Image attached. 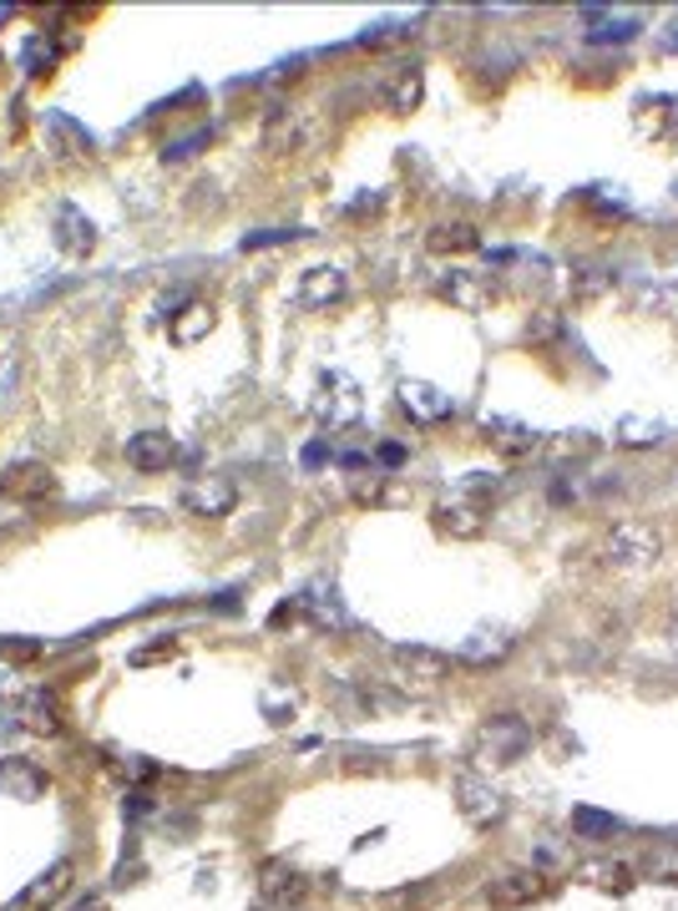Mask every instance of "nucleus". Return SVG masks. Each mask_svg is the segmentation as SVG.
I'll return each instance as SVG.
<instances>
[{"instance_id": "aec40b11", "label": "nucleus", "mask_w": 678, "mask_h": 911, "mask_svg": "<svg viewBox=\"0 0 678 911\" xmlns=\"http://www.w3.org/2000/svg\"><path fill=\"white\" fill-rule=\"evenodd\" d=\"M617 284V274L608 269V263H578L572 274H567V294H572V304H598L608 300Z\"/></svg>"}, {"instance_id": "f257e3e1", "label": "nucleus", "mask_w": 678, "mask_h": 911, "mask_svg": "<svg viewBox=\"0 0 678 911\" xmlns=\"http://www.w3.org/2000/svg\"><path fill=\"white\" fill-rule=\"evenodd\" d=\"M532 725L522 719V714H491V719H481L477 739H471V760H477V770H506V764L527 760L532 749Z\"/></svg>"}, {"instance_id": "c85d7f7f", "label": "nucleus", "mask_w": 678, "mask_h": 911, "mask_svg": "<svg viewBox=\"0 0 678 911\" xmlns=\"http://www.w3.org/2000/svg\"><path fill=\"white\" fill-rule=\"evenodd\" d=\"M664 436H668L664 421H623L617 425V441H623V446H654V441H664Z\"/></svg>"}, {"instance_id": "72a5a7b5", "label": "nucleus", "mask_w": 678, "mask_h": 911, "mask_svg": "<svg viewBox=\"0 0 678 911\" xmlns=\"http://www.w3.org/2000/svg\"><path fill=\"white\" fill-rule=\"evenodd\" d=\"M289 238H299V228H269V234L243 238V249H274V243H289Z\"/></svg>"}, {"instance_id": "20e7f679", "label": "nucleus", "mask_w": 678, "mask_h": 911, "mask_svg": "<svg viewBox=\"0 0 678 911\" xmlns=\"http://www.w3.org/2000/svg\"><path fill=\"white\" fill-rule=\"evenodd\" d=\"M446 669H451V659H446V653L420 649V643H401V649L390 653L385 679L401 688V694H420V688L440 684V679H446Z\"/></svg>"}, {"instance_id": "6ab92c4d", "label": "nucleus", "mask_w": 678, "mask_h": 911, "mask_svg": "<svg viewBox=\"0 0 678 911\" xmlns=\"http://www.w3.org/2000/svg\"><path fill=\"white\" fill-rule=\"evenodd\" d=\"M304 891H309V881H304V871H294L289 861H269L264 871H259V897L264 901L289 907V901H299Z\"/></svg>"}, {"instance_id": "7ed1b4c3", "label": "nucleus", "mask_w": 678, "mask_h": 911, "mask_svg": "<svg viewBox=\"0 0 678 911\" xmlns=\"http://www.w3.org/2000/svg\"><path fill=\"white\" fill-rule=\"evenodd\" d=\"M309 411H315V421L325 425V431H354L364 415V395L350 375L325 370L315 386V400H309Z\"/></svg>"}, {"instance_id": "f3484780", "label": "nucleus", "mask_w": 678, "mask_h": 911, "mask_svg": "<svg viewBox=\"0 0 678 911\" xmlns=\"http://www.w3.org/2000/svg\"><path fill=\"white\" fill-rule=\"evenodd\" d=\"M471 249H481L477 224H461V218L430 224V234H426V253H436V259H461V253H471Z\"/></svg>"}, {"instance_id": "393cba45", "label": "nucleus", "mask_w": 678, "mask_h": 911, "mask_svg": "<svg viewBox=\"0 0 678 911\" xmlns=\"http://www.w3.org/2000/svg\"><path fill=\"white\" fill-rule=\"evenodd\" d=\"M214 304L208 300H188V304H177V319H173V339L177 345H198L208 329H214Z\"/></svg>"}, {"instance_id": "c9c22d12", "label": "nucleus", "mask_w": 678, "mask_h": 911, "mask_svg": "<svg viewBox=\"0 0 678 911\" xmlns=\"http://www.w3.org/2000/svg\"><path fill=\"white\" fill-rule=\"evenodd\" d=\"M112 770L138 785V780H152V774H157V764H152V760H112Z\"/></svg>"}, {"instance_id": "4468645a", "label": "nucleus", "mask_w": 678, "mask_h": 911, "mask_svg": "<svg viewBox=\"0 0 678 911\" xmlns=\"http://www.w3.org/2000/svg\"><path fill=\"white\" fill-rule=\"evenodd\" d=\"M401 405H405V415L420 421V425H436V421H446V415L456 411V400L446 395L440 386H426V380H405V386H401Z\"/></svg>"}, {"instance_id": "f8f14e48", "label": "nucleus", "mask_w": 678, "mask_h": 911, "mask_svg": "<svg viewBox=\"0 0 678 911\" xmlns=\"http://www.w3.org/2000/svg\"><path fill=\"white\" fill-rule=\"evenodd\" d=\"M456 805H461V815L471 825H496V821H502V795H496V790H491L477 770L456 774Z\"/></svg>"}, {"instance_id": "9b49d317", "label": "nucleus", "mask_w": 678, "mask_h": 911, "mask_svg": "<svg viewBox=\"0 0 678 911\" xmlns=\"http://www.w3.org/2000/svg\"><path fill=\"white\" fill-rule=\"evenodd\" d=\"M122 456H127V466H138V471L157 476V471H173V466H177V441L152 425V431H138V436L127 441Z\"/></svg>"}, {"instance_id": "ea45409f", "label": "nucleus", "mask_w": 678, "mask_h": 911, "mask_svg": "<svg viewBox=\"0 0 678 911\" xmlns=\"http://www.w3.org/2000/svg\"><path fill=\"white\" fill-rule=\"evenodd\" d=\"M674 198H678V177H674Z\"/></svg>"}, {"instance_id": "423d86ee", "label": "nucleus", "mask_w": 678, "mask_h": 911, "mask_svg": "<svg viewBox=\"0 0 678 911\" xmlns=\"http://www.w3.org/2000/svg\"><path fill=\"white\" fill-rule=\"evenodd\" d=\"M0 497L15 507H36V501L56 497V471L46 462H15L0 471Z\"/></svg>"}, {"instance_id": "0eeeda50", "label": "nucleus", "mask_w": 678, "mask_h": 911, "mask_svg": "<svg viewBox=\"0 0 678 911\" xmlns=\"http://www.w3.org/2000/svg\"><path fill=\"white\" fill-rule=\"evenodd\" d=\"M183 507H188L193 517H208V522H218V517H228L233 507H239V487H233L228 476H218V471L193 476L188 487H183Z\"/></svg>"}, {"instance_id": "f704fd0d", "label": "nucleus", "mask_w": 678, "mask_h": 911, "mask_svg": "<svg viewBox=\"0 0 678 911\" xmlns=\"http://www.w3.org/2000/svg\"><path fill=\"white\" fill-rule=\"evenodd\" d=\"M214 138V127H203V132H193V138H183L177 148H163V163H177V158H188V152H198L203 142Z\"/></svg>"}, {"instance_id": "2eb2a0df", "label": "nucleus", "mask_w": 678, "mask_h": 911, "mask_svg": "<svg viewBox=\"0 0 678 911\" xmlns=\"http://www.w3.org/2000/svg\"><path fill=\"white\" fill-rule=\"evenodd\" d=\"M512 649H516V633H512V628H477V633L461 643V653H456V659H461L466 669H491V663H502Z\"/></svg>"}, {"instance_id": "6e6552de", "label": "nucleus", "mask_w": 678, "mask_h": 911, "mask_svg": "<svg viewBox=\"0 0 678 911\" xmlns=\"http://www.w3.org/2000/svg\"><path fill=\"white\" fill-rule=\"evenodd\" d=\"M72 887H76V866L56 861V866H46L21 897H15V911H56L66 897H72Z\"/></svg>"}, {"instance_id": "a878e982", "label": "nucleus", "mask_w": 678, "mask_h": 911, "mask_svg": "<svg viewBox=\"0 0 678 911\" xmlns=\"http://www.w3.org/2000/svg\"><path fill=\"white\" fill-rule=\"evenodd\" d=\"M440 294H446L451 304H461V310H486V304H491V284H486L481 274H466V269L446 279V284H440Z\"/></svg>"}, {"instance_id": "2f4dec72", "label": "nucleus", "mask_w": 678, "mask_h": 911, "mask_svg": "<svg viewBox=\"0 0 678 911\" xmlns=\"http://www.w3.org/2000/svg\"><path fill=\"white\" fill-rule=\"evenodd\" d=\"M0 659L31 663V659H41V643L36 638H0Z\"/></svg>"}, {"instance_id": "4be33fe9", "label": "nucleus", "mask_w": 678, "mask_h": 911, "mask_svg": "<svg viewBox=\"0 0 678 911\" xmlns=\"http://www.w3.org/2000/svg\"><path fill=\"white\" fill-rule=\"evenodd\" d=\"M46 770H36L31 760H0V790H11L21 800H41L46 795Z\"/></svg>"}, {"instance_id": "c756f323", "label": "nucleus", "mask_w": 678, "mask_h": 911, "mask_svg": "<svg viewBox=\"0 0 678 911\" xmlns=\"http://www.w3.org/2000/svg\"><path fill=\"white\" fill-rule=\"evenodd\" d=\"M350 497L360 501V507H380V501L390 497V487L380 481V471H375V476H364V471H360V476L350 481Z\"/></svg>"}, {"instance_id": "b1692460", "label": "nucleus", "mask_w": 678, "mask_h": 911, "mask_svg": "<svg viewBox=\"0 0 678 911\" xmlns=\"http://www.w3.org/2000/svg\"><path fill=\"white\" fill-rule=\"evenodd\" d=\"M481 436H486L496 451H506V456H522V451L537 446V431H527L522 421H502V415H486Z\"/></svg>"}, {"instance_id": "ddd939ff", "label": "nucleus", "mask_w": 678, "mask_h": 911, "mask_svg": "<svg viewBox=\"0 0 678 911\" xmlns=\"http://www.w3.org/2000/svg\"><path fill=\"white\" fill-rule=\"evenodd\" d=\"M542 891H547V881H542V871H527V866H516V871H502L496 881L486 887V901L502 911H516V907H532V901H542Z\"/></svg>"}, {"instance_id": "9d476101", "label": "nucleus", "mask_w": 678, "mask_h": 911, "mask_svg": "<svg viewBox=\"0 0 678 911\" xmlns=\"http://www.w3.org/2000/svg\"><path fill=\"white\" fill-rule=\"evenodd\" d=\"M430 522H436L440 538H477L481 527H486V507L471 501L466 491L461 497H440L436 507H430Z\"/></svg>"}, {"instance_id": "7c9ffc66", "label": "nucleus", "mask_w": 678, "mask_h": 911, "mask_svg": "<svg viewBox=\"0 0 678 911\" xmlns=\"http://www.w3.org/2000/svg\"><path fill=\"white\" fill-rule=\"evenodd\" d=\"M163 659H177V638H157L147 649L132 653V669H147V663H163Z\"/></svg>"}, {"instance_id": "473e14b6", "label": "nucleus", "mask_w": 678, "mask_h": 911, "mask_svg": "<svg viewBox=\"0 0 678 911\" xmlns=\"http://www.w3.org/2000/svg\"><path fill=\"white\" fill-rule=\"evenodd\" d=\"M15 380H21V355H15V350H0V400L15 390Z\"/></svg>"}, {"instance_id": "bb28decb", "label": "nucleus", "mask_w": 678, "mask_h": 911, "mask_svg": "<svg viewBox=\"0 0 678 911\" xmlns=\"http://www.w3.org/2000/svg\"><path fill=\"white\" fill-rule=\"evenodd\" d=\"M572 831H578V836H588V840H608V836H617L623 825H617V815H608V811L578 805V811H572Z\"/></svg>"}, {"instance_id": "e433bc0d", "label": "nucleus", "mask_w": 678, "mask_h": 911, "mask_svg": "<svg viewBox=\"0 0 678 911\" xmlns=\"http://www.w3.org/2000/svg\"><path fill=\"white\" fill-rule=\"evenodd\" d=\"M628 36H638V21H623V25H598V31H592V41H628Z\"/></svg>"}, {"instance_id": "a211bd4d", "label": "nucleus", "mask_w": 678, "mask_h": 911, "mask_svg": "<svg viewBox=\"0 0 678 911\" xmlns=\"http://www.w3.org/2000/svg\"><path fill=\"white\" fill-rule=\"evenodd\" d=\"M56 243H62L72 259H87L97 249V224H87V213L76 208V203H62L56 208Z\"/></svg>"}, {"instance_id": "1a4fd4ad", "label": "nucleus", "mask_w": 678, "mask_h": 911, "mask_svg": "<svg viewBox=\"0 0 678 911\" xmlns=\"http://www.w3.org/2000/svg\"><path fill=\"white\" fill-rule=\"evenodd\" d=\"M345 294H350V279H345V269H335V263H315V269H304L299 284H294L299 310H329V304H339Z\"/></svg>"}, {"instance_id": "412c9836", "label": "nucleus", "mask_w": 678, "mask_h": 911, "mask_svg": "<svg viewBox=\"0 0 678 911\" xmlns=\"http://www.w3.org/2000/svg\"><path fill=\"white\" fill-rule=\"evenodd\" d=\"M25 729H36V735H56L62 729V709H56V694L51 688H25L21 694V709H15Z\"/></svg>"}, {"instance_id": "39448f33", "label": "nucleus", "mask_w": 678, "mask_h": 911, "mask_svg": "<svg viewBox=\"0 0 678 911\" xmlns=\"http://www.w3.org/2000/svg\"><path fill=\"white\" fill-rule=\"evenodd\" d=\"M319 142V117L304 112V107H278L274 117L264 122V148L274 158H289V152H304Z\"/></svg>"}, {"instance_id": "f03ea898", "label": "nucleus", "mask_w": 678, "mask_h": 911, "mask_svg": "<svg viewBox=\"0 0 678 911\" xmlns=\"http://www.w3.org/2000/svg\"><path fill=\"white\" fill-rule=\"evenodd\" d=\"M664 542L648 522H613L598 538V562H603L608 573H643V567H654Z\"/></svg>"}, {"instance_id": "5701e85b", "label": "nucleus", "mask_w": 678, "mask_h": 911, "mask_svg": "<svg viewBox=\"0 0 678 911\" xmlns=\"http://www.w3.org/2000/svg\"><path fill=\"white\" fill-rule=\"evenodd\" d=\"M420 97H426V76H420V66H401V72L390 76L385 87V101L395 117H411L415 107H420Z\"/></svg>"}, {"instance_id": "dca6fc26", "label": "nucleus", "mask_w": 678, "mask_h": 911, "mask_svg": "<svg viewBox=\"0 0 678 911\" xmlns=\"http://www.w3.org/2000/svg\"><path fill=\"white\" fill-rule=\"evenodd\" d=\"M299 608L309 612L319 628H329V633H345V628H350V612H345V598H339L335 583H309L304 587V598H299Z\"/></svg>"}, {"instance_id": "4c0bfd02", "label": "nucleus", "mask_w": 678, "mask_h": 911, "mask_svg": "<svg viewBox=\"0 0 678 911\" xmlns=\"http://www.w3.org/2000/svg\"><path fill=\"white\" fill-rule=\"evenodd\" d=\"M380 462H385V471H390V466H401V462H405V451L395 446V441H385V446L375 451V471H380Z\"/></svg>"}, {"instance_id": "cd10ccee", "label": "nucleus", "mask_w": 678, "mask_h": 911, "mask_svg": "<svg viewBox=\"0 0 678 911\" xmlns=\"http://www.w3.org/2000/svg\"><path fill=\"white\" fill-rule=\"evenodd\" d=\"M582 876H588L592 887H603V891H628L633 887L628 866H617V861H592V866H582Z\"/></svg>"}, {"instance_id": "58836bf2", "label": "nucleus", "mask_w": 678, "mask_h": 911, "mask_svg": "<svg viewBox=\"0 0 678 911\" xmlns=\"http://www.w3.org/2000/svg\"><path fill=\"white\" fill-rule=\"evenodd\" d=\"M76 911H107V901H101V897H87V901H81V907H76Z\"/></svg>"}]
</instances>
